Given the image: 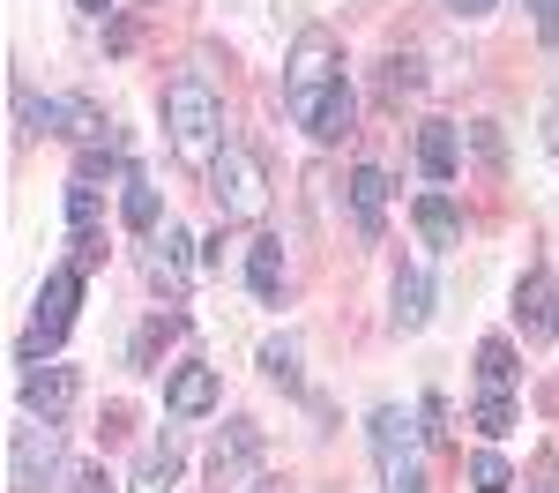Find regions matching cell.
Wrapping results in <instances>:
<instances>
[{"label": "cell", "instance_id": "6da1fadb", "mask_svg": "<svg viewBox=\"0 0 559 493\" xmlns=\"http://www.w3.org/2000/svg\"><path fill=\"white\" fill-rule=\"evenodd\" d=\"M165 128H173V150L187 165H216L224 157V97L202 75H179L165 90Z\"/></svg>", "mask_w": 559, "mask_h": 493}, {"label": "cell", "instance_id": "7a4b0ae2", "mask_svg": "<svg viewBox=\"0 0 559 493\" xmlns=\"http://www.w3.org/2000/svg\"><path fill=\"white\" fill-rule=\"evenodd\" d=\"M210 195L224 224H254L269 210V165H261L247 142H224V157L210 165Z\"/></svg>", "mask_w": 559, "mask_h": 493}, {"label": "cell", "instance_id": "3957f363", "mask_svg": "<svg viewBox=\"0 0 559 493\" xmlns=\"http://www.w3.org/2000/svg\"><path fill=\"white\" fill-rule=\"evenodd\" d=\"M344 83V60H336V38H321V31H306L299 45H292V68H284V113L292 120H313V105L329 97V90Z\"/></svg>", "mask_w": 559, "mask_h": 493}, {"label": "cell", "instance_id": "277c9868", "mask_svg": "<svg viewBox=\"0 0 559 493\" xmlns=\"http://www.w3.org/2000/svg\"><path fill=\"white\" fill-rule=\"evenodd\" d=\"M366 434H373V463H381V493H426V471H418V426L403 419V403H381Z\"/></svg>", "mask_w": 559, "mask_h": 493}, {"label": "cell", "instance_id": "5b68a950", "mask_svg": "<svg viewBox=\"0 0 559 493\" xmlns=\"http://www.w3.org/2000/svg\"><path fill=\"white\" fill-rule=\"evenodd\" d=\"M52 471H60V419L15 426V442H8V486L15 493H45Z\"/></svg>", "mask_w": 559, "mask_h": 493}, {"label": "cell", "instance_id": "8992f818", "mask_svg": "<svg viewBox=\"0 0 559 493\" xmlns=\"http://www.w3.org/2000/svg\"><path fill=\"white\" fill-rule=\"evenodd\" d=\"M75 300H83V269L68 262V269H52L38 284V314H31V337H23V359H38L52 352L60 337H68V321H75Z\"/></svg>", "mask_w": 559, "mask_h": 493}, {"label": "cell", "instance_id": "52a82bcc", "mask_svg": "<svg viewBox=\"0 0 559 493\" xmlns=\"http://www.w3.org/2000/svg\"><path fill=\"white\" fill-rule=\"evenodd\" d=\"M254 463H261L254 419H231V426L216 434V448H210V479H216V486H247V479H254Z\"/></svg>", "mask_w": 559, "mask_h": 493}, {"label": "cell", "instance_id": "ba28073f", "mask_svg": "<svg viewBox=\"0 0 559 493\" xmlns=\"http://www.w3.org/2000/svg\"><path fill=\"white\" fill-rule=\"evenodd\" d=\"M75 403V366H31L23 374V411L31 419H60Z\"/></svg>", "mask_w": 559, "mask_h": 493}, {"label": "cell", "instance_id": "9c48e42d", "mask_svg": "<svg viewBox=\"0 0 559 493\" xmlns=\"http://www.w3.org/2000/svg\"><path fill=\"white\" fill-rule=\"evenodd\" d=\"M165 411H173V419L216 411V366H179L173 382H165Z\"/></svg>", "mask_w": 559, "mask_h": 493}, {"label": "cell", "instance_id": "30bf717a", "mask_svg": "<svg viewBox=\"0 0 559 493\" xmlns=\"http://www.w3.org/2000/svg\"><path fill=\"white\" fill-rule=\"evenodd\" d=\"M350 218H358V239H381V218H388V173L381 165H358L350 173Z\"/></svg>", "mask_w": 559, "mask_h": 493}, {"label": "cell", "instance_id": "8fae6325", "mask_svg": "<svg viewBox=\"0 0 559 493\" xmlns=\"http://www.w3.org/2000/svg\"><path fill=\"white\" fill-rule=\"evenodd\" d=\"M173 479H179V442L165 434V442H150L142 456H134L128 493H173Z\"/></svg>", "mask_w": 559, "mask_h": 493}, {"label": "cell", "instance_id": "7c38bea8", "mask_svg": "<svg viewBox=\"0 0 559 493\" xmlns=\"http://www.w3.org/2000/svg\"><path fill=\"white\" fill-rule=\"evenodd\" d=\"M418 165H426V179H455L463 142H455V128H448V120H426V128H418Z\"/></svg>", "mask_w": 559, "mask_h": 493}, {"label": "cell", "instance_id": "4fadbf2b", "mask_svg": "<svg viewBox=\"0 0 559 493\" xmlns=\"http://www.w3.org/2000/svg\"><path fill=\"white\" fill-rule=\"evenodd\" d=\"M411 218H418V232H426L432 247H463V210H455L448 195H418Z\"/></svg>", "mask_w": 559, "mask_h": 493}, {"label": "cell", "instance_id": "5bb4252c", "mask_svg": "<svg viewBox=\"0 0 559 493\" xmlns=\"http://www.w3.org/2000/svg\"><path fill=\"white\" fill-rule=\"evenodd\" d=\"M350 120H358V97H350V83H336L321 105H313V120H306V134L313 142H344L350 134Z\"/></svg>", "mask_w": 559, "mask_h": 493}, {"label": "cell", "instance_id": "9a60e30c", "mask_svg": "<svg viewBox=\"0 0 559 493\" xmlns=\"http://www.w3.org/2000/svg\"><path fill=\"white\" fill-rule=\"evenodd\" d=\"M187 247H194V239H187V232H179V224H165V239H157V247H150V277H157V284H165V292H187Z\"/></svg>", "mask_w": 559, "mask_h": 493}, {"label": "cell", "instance_id": "2e32d148", "mask_svg": "<svg viewBox=\"0 0 559 493\" xmlns=\"http://www.w3.org/2000/svg\"><path fill=\"white\" fill-rule=\"evenodd\" d=\"M552 307H559L552 277H545V269H522V284H515V314H522V329H552Z\"/></svg>", "mask_w": 559, "mask_h": 493}, {"label": "cell", "instance_id": "e0dca14e", "mask_svg": "<svg viewBox=\"0 0 559 493\" xmlns=\"http://www.w3.org/2000/svg\"><path fill=\"white\" fill-rule=\"evenodd\" d=\"M247 284H254L269 307L284 300V239H254V255H247Z\"/></svg>", "mask_w": 559, "mask_h": 493}, {"label": "cell", "instance_id": "ac0fdd59", "mask_svg": "<svg viewBox=\"0 0 559 493\" xmlns=\"http://www.w3.org/2000/svg\"><path fill=\"white\" fill-rule=\"evenodd\" d=\"M477 382H485V397H508V382H515V344L508 337L477 344Z\"/></svg>", "mask_w": 559, "mask_h": 493}, {"label": "cell", "instance_id": "d6986e66", "mask_svg": "<svg viewBox=\"0 0 559 493\" xmlns=\"http://www.w3.org/2000/svg\"><path fill=\"white\" fill-rule=\"evenodd\" d=\"M426 314H432L426 269H403V277H395V321H403V329H426Z\"/></svg>", "mask_w": 559, "mask_h": 493}, {"label": "cell", "instance_id": "ffe728a7", "mask_svg": "<svg viewBox=\"0 0 559 493\" xmlns=\"http://www.w3.org/2000/svg\"><path fill=\"white\" fill-rule=\"evenodd\" d=\"M15 120H23V134H52V128H68V105H52V97H31V90L15 83Z\"/></svg>", "mask_w": 559, "mask_h": 493}, {"label": "cell", "instance_id": "44dd1931", "mask_svg": "<svg viewBox=\"0 0 559 493\" xmlns=\"http://www.w3.org/2000/svg\"><path fill=\"white\" fill-rule=\"evenodd\" d=\"M157 187L150 179H128V202H120V218H128V232H157Z\"/></svg>", "mask_w": 559, "mask_h": 493}, {"label": "cell", "instance_id": "7402d4cb", "mask_svg": "<svg viewBox=\"0 0 559 493\" xmlns=\"http://www.w3.org/2000/svg\"><path fill=\"white\" fill-rule=\"evenodd\" d=\"M261 374L284 382V389H299V344H292V337H269V344H261Z\"/></svg>", "mask_w": 559, "mask_h": 493}, {"label": "cell", "instance_id": "603a6c76", "mask_svg": "<svg viewBox=\"0 0 559 493\" xmlns=\"http://www.w3.org/2000/svg\"><path fill=\"white\" fill-rule=\"evenodd\" d=\"M60 134H75V142H112V134H105V113H97V105H90V97H68V128Z\"/></svg>", "mask_w": 559, "mask_h": 493}, {"label": "cell", "instance_id": "cb8c5ba5", "mask_svg": "<svg viewBox=\"0 0 559 493\" xmlns=\"http://www.w3.org/2000/svg\"><path fill=\"white\" fill-rule=\"evenodd\" d=\"M471 426H477V434H485V442H500V434L515 426V403H508V397H477Z\"/></svg>", "mask_w": 559, "mask_h": 493}, {"label": "cell", "instance_id": "d4e9b609", "mask_svg": "<svg viewBox=\"0 0 559 493\" xmlns=\"http://www.w3.org/2000/svg\"><path fill=\"white\" fill-rule=\"evenodd\" d=\"M508 486H515V471H508L492 448H485V456H471V493H508Z\"/></svg>", "mask_w": 559, "mask_h": 493}, {"label": "cell", "instance_id": "484cf974", "mask_svg": "<svg viewBox=\"0 0 559 493\" xmlns=\"http://www.w3.org/2000/svg\"><path fill=\"white\" fill-rule=\"evenodd\" d=\"M90 224H97V187H90V179H75V187H68V232H75V239H90Z\"/></svg>", "mask_w": 559, "mask_h": 493}, {"label": "cell", "instance_id": "4316f807", "mask_svg": "<svg viewBox=\"0 0 559 493\" xmlns=\"http://www.w3.org/2000/svg\"><path fill=\"white\" fill-rule=\"evenodd\" d=\"M418 419H426V426H418L426 442H448V434H455V426H448V403H440V389H432V397L418 403Z\"/></svg>", "mask_w": 559, "mask_h": 493}, {"label": "cell", "instance_id": "83f0119b", "mask_svg": "<svg viewBox=\"0 0 559 493\" xmlns=\"http://www.w3.org/2000/svg\"><path fill=\"white\" fill-rule=\"evenodd\" d=\"M477 157H485V165H508V142H500L492 120H477Z\"/></svg>", "mask_w": 559, "mask_h": 493}, {"label": "cell", "instance_id": "f1b7e54d", "mask_svg": "<svg viewBox=\"0 0 559 493\" xmlns=\"http://www.w3.org/2000/svg\"><path fill=\"white\" fill-rule=\"evenodd\" d=\"M530 15H537V38L559 45V0H530Z\"/></svg>", "mask_w": 559, "mask_h": 493}, {"label": "cell", "instance_id": "f546056e", "mask_svg": "<svg viewBox=\"0 0 559 493\" xmlns=\"http://www.w3.org/2000/svg\"><path fill=\"white\" fill-rule=\"evenodd\" d=\"M75 493H112V486H105V471H75Z\"/></svg>", "mask_w": 559, "mask_h": 493}, {"label": "cell", "instance_id": "4dcf8cb0", "mask_svg": "<svg viewBox=\"0 0 559 493\" xmlns=\"http://www.w3.org/2000/svg\"><path fill=\"white\" fill-rule=\"evenodd\" d=\"M75 8H83V15H112V0H75Z\"/></svg>", "mask_w": 559, "mask_h": 493}, {"label": "cell", "instance_id": "1f68e13d", "mask_svg": "<svg viewBox=\"0 0 559 493\" xmlns=\"http://www.w3.org/2000/svg\"><path fill=\"white\" fill-rule=\"evenodd\" d=\"M455 8H463V15H485V8H492V0H455Z\"/></svg>", "mask_w": 559, "mask_h": 493}, {"label": "cell", "instance_id": "d6a6232c", "mask_svg": "<svg viewBox=\"0 0 559 493\" xmlns=\"http://www.w3.org/2000/svg\"><path fill=\"white\" fill-rule=\"evenodd\" d=\"M552 337H559V307H552Z\"/></svg>", "mask_w": 559, "mask_h": 493}, {"label": "cell", "instance_id": "836d02e7", "mask_svg": "<svg viewBox=\"0 0 559 493\" xmlns=\"http://www.w3.org/2000/svg\"><path fill=\"white\" fill-rule=\"evenodd\" d=\"M254 493H269V486H254Z\"/></svg>", "mask_w": 559, "mask_h": 493}]
</instances>
